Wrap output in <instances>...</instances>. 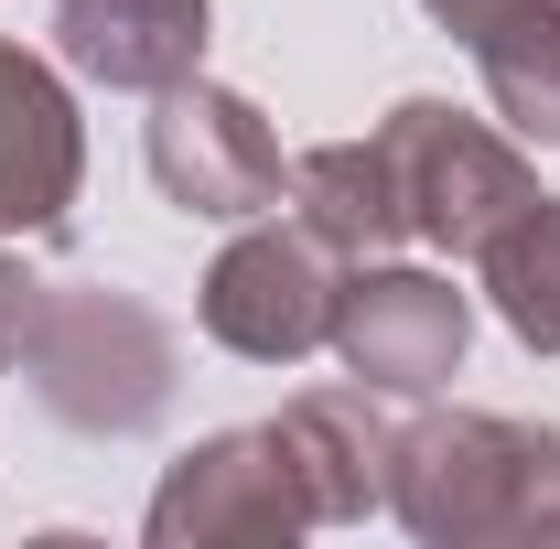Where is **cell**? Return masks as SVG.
<instances>
[{
  "mask_svg": "<svg viewBox=\"0 0 560 549\" xmlns=\"http://www.w3.org/2000/svg\"><path fill=\"white\" fill-rule=\"evenodd\" d=\"M464 335H475V302L431 270H346V302H335V355L346 377H366L377 399H420L464 366Z\"/></svg>",
  "mask_w": 560,
  "mask_h": 549,
  "instance_id": "obj_7",
  "label": "cell"
},
{
  "mask_svg": "<svg viewBox=\"0 0 560 549\" xmlns=\"http://www.w3.org/2000/svg\"><path fill=\"white\" fill-rule=\"evenodd\" d=\"M291 206H302L313 237H335L346 259H377V248L410 237V215H399V173H388L377 140H324V151H302V162H291Z\"/></svg>",
  "mask_w": 560,
  "mask_h": 549,
  "instance_id": "obj_11",
  "label": "cell"
},
{
  "mask_svg": "<svg viewBox=\"0 0 560 549\" xmlns=\"http://www.w3.org/2000/svg\"><path fill=\"white\" fill-rule=\"evenodd\" d=\"M22 377L66 431H151L173 410V324L130 291L44 280L22 324Z\"/></svg>",
  "mask_w": 560,
  "mask_h": 549,
  "instance_id": "obj_2",
  "label": "cell"
},
{
  "mask_svg": "<svg viewBox=\"0 0 560 549\" xmlns=\"http://www.w3.org/2000/svg\"><path fill=\"white\" fill-rule=\"evenodd\" d=\"M291 528H313V495L291 475L280 420L195 442L151 495V549H226V539H291Z\"/></svg>",
  "mask_w": 560,
  "mask_h": 549,
  "instance_id": "obj_6",
  "label": "cell"
},
{
  "mask_svg": "<svg viewBox=\"0 0 560 549\" xmlns=\"http://www.w3.org/2000/svg\"><path fill=\"white\" fill-rule=\"evenodd\" d=\"M388 506L410 539L475 549V539H560V431L495 410H442L399 431Z\"/></svg>",
  "mask_w": 560,
  "mask_h": 549,
  "instance_id": "obj_1",
  "label": "cell"
},
{
  "mask_svg": "<svg viewBox=\"0 0 560 549\" xmlns=\"http://www.w3.org/2000/svg\"><path fill=\"white\" fill-rule=\"evenodd\" d=\"M55 55L97 86L162 97L206 66V0H55Z\"/></svg>",
  "mask_w": 560,
  "mask_h": 549,
  "instance_id": "obj_9",
  "label": "cell"
},
{
  "mask_svg": "<svg viewBox=\"0 0 560 549\" xmlns=\"http://www.w3.org/2000/svg\"><path fill=\"white\" fill-rule=\"evenodd\" d=\"M475 66H486V97L517 140L560 151V0H528L475 33Z\"/></svg>",
  "mask_w": 560,
  "mask_h": 549,
  "instance_id": "obj_12",
  "label": "cell"
},
{
  "mask_svg": "<svg viewBox=\"0 0 560 549\" xmlns=\"http://www.w3.org/2000/svg\"><path fill=\"white\" fill-rule=\"evenodd\" d=\"M75 173H86V130H75L66 75L22 44H0V237L66 226Z\"/></svg>",
  "mask_w": 560,
  "mask_h": 549,
  "instance_id": "obj_8",
  "label": "cell"
},
{
  "mask_svg": "<svg viewBox=\"0 0 560 549\" xmlns=\"http://www.w3.org/2000/svg\"><path fill=\"white\" fill-rule=\"evenodd\" d=\"M280 442H291V475L313 495V517H366L388 506V464H399V431L377 410V388H302L280 410Z\"/></svg>",
  "mask_w": 560,
  "mask_h": 549,
  "instance_id": "obj_10",
  "label": "cell"
},
{
  "mask_svg": "<svg viewBox=\"0 0 560 549\" xmlns=\"http://www.w3.org/2000/svg\"><path fill=\"white\" fill-rule=\"evenodd\" d=\"M377 151H388V173H399L410 237L453 248V259H475L517 206H539V173L517 162V140H495L486 119H464V108H442V97H399V108L377 119Z\"/></svg>",
  "mask_w": 560,
  "mask_h": 549,
  "instance_id": "obj_3",
  "label": "cell"
},
{
  "mask_svg": "<svg viewBox=\"0 0 560 549\" xmlns=\"http://www.w3.org/2000/svg\"><path fill=\"white\" fill-rule=\"evenodd\" d=\"M151 184L184 215L248 226V215H270L280 195H291V162H280L270 119H259L237 86L184 75V86H162V108H151Z\"/></svg>",
  "mask_w": 560,
  "mask_h": 549,
  "instance_id": "obj_5",
  "label": "cell"
},
{
  "mask_svg": "<svg viewBox=\"0 0 560 549\" xmlns=\"http://www.w3.org/2000/svg\"><path fill=\"white\" fill-rule=\"evenodd\" d=\"M33 302H44V280H22L0 259V355H22V324H33Z\"/></svg>",
  "mask_w": 560,
  "mask_h": 549,
  "instance_id": "obj_14",
  "label": "cell"
},
{
  "mask_svg": "<svg viewBox=\"0 0 560 549\" xmlns=\"http://www.w3.org/2000/svg\"><path fill=\"white\" fill-rule=\"evenodd\" d=\"M335 302H346V248L291 215V226H248V237L215 248L195 313H206V335L226 344V355L291 366V355L335 344Z\"/></svg>",
  "mask_w": 560,
  "mask_h": 549,
  "instance_id": "obj_4",
  "label": "cell"
},
{
  "mask_svg": "<svg viewBox=\"0 0 560 549\" xmlns=\"http://www.w3.org/2000/svg\"><path fill=\"white\" fill-rule=\"evenodd\" d=\"M420 11H431L442 33H464V44H475L486 22H506V11H528V0H420Z\"/></svg>",
  "mask_w": 560,
  "mask_h": 549,
  "instance_id": "obj_15",
  "label": "cell"
},
{
  "mask_svg": "<svg viewBox=\"0 0 560 549\" xmlns=\"http://www.w3.org/2000/svg\"><path fill=\"white\" fill-rule=\"evenodd\" d=\"M475 270H486V302L506 313V335L560 355V195L517 206L486 248H475Z\"/></svg>",
  "mask_w": 560,
  "mask_h": 549,
  "instance_id": "obj_13",
  "label": "cell"
}]
</instances>
